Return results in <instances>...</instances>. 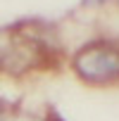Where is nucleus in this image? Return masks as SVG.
<instances>
[{"label":"nucleus","mask_w":119,"mask_h":121,"mask_svg":"<svg viewBox=\"0 0 119 121\" xmlns=\"http://www.w3.org/2000/svg\"><path fill=\"white\" fill-rule=\"evenodd\" d=\"M45 121H64V119H62V116H60L57 112H52V109H50V112L45 114Z\"/></svg>","instance_id":"2"},{"label":"nucleus","mask_w":119,"mask_h":121,"mask_svg":"<svg viewBox=\"0 0 119 121\" xmlns=\"http://www.w3.org/2000/svg\"><path fill=\"white\" fill-rule=\"evenodd\" d=\"M72 69L91 86L119 83V45L112 40H91L74 55Z\"/></svg>","instance_id":"1"},{"label":"nucleus","mask_w":119,"mask_h":121,"mask_svg":"<svg viewBox=\"0 0 119 121\" xmlns=\"http://www.w3.org/2000/svg\"><path fill=\"white\" fill-rule=\"evenodd\" d=\"M102 3H110V0H81V5H86V7H93V5H102Z\"/></svg>","instance_id":"3"}]
</instances>
